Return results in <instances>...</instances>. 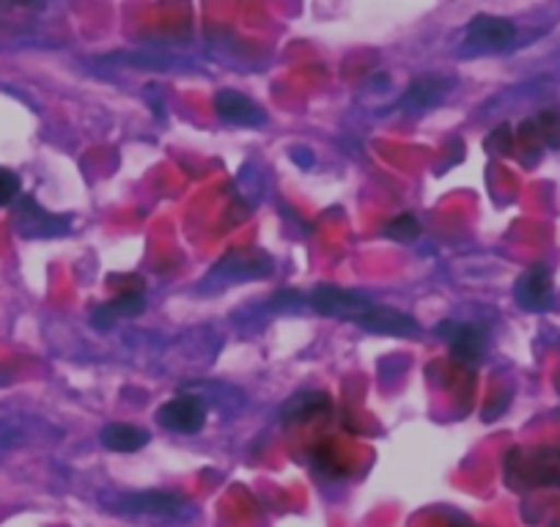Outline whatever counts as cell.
Returning a JSON list of instances; mask_svg holds the SVG:
<instances>
[{
  "label": "cell",
  "instance_id": "7c38bea8",
  "mask_svg": "<svg viewBox=\"0 0 560 527\" xmlns=\"http://www.w3.org/2000/svg\"><path fill=\"white\" fill-rule=\"evenodd\" d=\"M358 327L365 332H382V336H398V338H418L420 325L409 314L396 308H385V305H371L363 316L358 319Z\"/></svg>",
  "mask_w": 560,
  "mask_h": 527
},
{
  "label": "cell",
  "instance_id": "4fadbf2b",
  "mask_svg": "<svg viewBox=\"0 0 560 527\" xmlns=\"http://www.w3.org/2000/svg\"><path fill=\"white\" fill-rule=\"evenodd\" d=\"M332 407L330 396L322 390H308V393H298L287 405L280 407V418L283 423H305V421H314V418L327 415Z\"/></svg>",
  "mask_w": 560,
  "mask_h": 527
},
{
  "label": "cell",
  "instance_id": "8fae6325",
  "mask_svg": "<svg viewBox=\"0 0 560 527\" xmlns=\"http://www.w3.org/2000/svg\"><path fill=\"white\" fill-rule=\"evenodd\" d=\"M514 300L520 303V308L533 311V314H541L549 311L555 303V286L552 276H549L547 267H530L525 276H520L514 286Z\"/></svg>",
  "mask_w": 560,
  "mask_h": 527
},
{
  "label": "cell",
  "instance_id": "52a82bcc",
  "mask_svg": "<svg viewBox=\"0 0 560 527\" xmlns=\"http://www.w3.org/2000/svg\"><path fill=\"white\" fill-rule=\"evenodd\" d=\"M14 229L25 239H47V236H61L69 231V218L50 214L45 207L34 201L31 196L18 198L14 203Z\"/></svg>",
  "mask_w": 560,
  "mask_h": 527
},
{
  "label": "cell",
  "instance_id": "ac0fdd59",
  "mask_svg": "<svg viewBox=\"0 0 560 527\" xmlns=\"http://www.w3.org/2000/svg\"><path fill=\"white\" fill-rule=\"evenodd\" d=\"M487 152L492 154V157H509V154L514 152V132H511L509 124H500L494 132H489Z\"/></svg>",
  "mask_w": 560,
  "mask_h": 527
},
{
  "label": "cell",
  "instance_id": "277c9868",
  "mask_svg": "<svg viewBox=\"0 0 560 527\" xmlns=\"http://www.w3.org/2000/svg\"><path fill=\"white\" fill-rule=\"evenodd\" d=\"M275 270L272 258L256 247H240V250H229L218 264L212 267L207 281H258V278H269Z\"/></svg>",
  "mask_w": 560,
  "mask_h": 527
},
{
  "label": "cell",
  "instance_id": "8992f818",
  "mask_svg": "<svg viewBox=\"0 0 560 527\" xmlns=\"http://www.w3.org/2000/svg\"><path fill=\"white\" fill-rule=\"evenodd\" d=\"M207 401L198 393H179L158 410V423L176 434H198L207 423Z\"/></svg>",
  "mask_w": 560,
  "mask_h": 527
},
{
  "label": "cell",
  "instance_id": "2e32d148",
  "mask_svg": "<svg viewBox=\"0 0 560 527\" xmlns=\"http://www.w3.org/2000/svg\"><path fill=\"white\" fill-rule=\"evenodd\" d=\"M538 141L547 149H560V107H547L530 118Z\"/></svg>",
  "mask_w": 560,
  "mask_h": 527
},
{
  "label": "cell",
  "instance_id": "7a4b0ae2",
  "mask_svg": "<svg viewBox=\"0 0 560 527\" xmlns=\"http://www.w3.org/2000/svg\"><path fill=\"white\" fill-rule=\"evenodd\" d=\"M516 25L498 14H476L462 31L459 56H498L514 50Z\"/></svg>",
  "mask_w": 560,
  "mask_h": 527
},
{
  "label": "cell",
  "instance_id": "d6986e66",
  "mask_svg": "<svg viewBox=\"0 0 560 527\" xmlns=\"http://www.w3.org/2000/svg\"><path fill=\"white\" fill-rule=\"evenodd\" d=\"M20 198V176L9 168H0V207H9Z\"/></svg>",
  "mask_w": 560,
  "mask_h": 527
},
{
  "label": "cell",
  "instance_id": "5bb4252c",
  "mask_svg": "<svg viewBox=\"0 0 560 527\" xmlns=\"http://www.w3.org/2000/svg\"><path fill=\"white\" fill-rule=\"evenodd\" d=\"M143 311H147V297H143V292H127L118 294L110 303L100 305V308L94 311V316H91V321H94V327H100V330H110L116 319H132V316H140Z\"/></svg>",
  "mask_w": 560,
  "mask_h": 527
},
{
  "label": "cell",
  "instance_id": "ba28073f",
  "mask_svg": "<svg viewBox=\"0 0 560 527\" xmlns=\"http://www.w3.org/2000/svg\"><path fill=\"white\" fill-rule=\"evenodd\" d=\"M454 89V78H443V74H423V78H415L409 83V89L404 91L401 99L396 102V110L407 113V116H418L423 110H432L438 107L445 96Z\"/></svg>",
  "mask_w": 560,
  "mask_h": 527
},
{
  "label": "cell",
  "instance_id": "9a60e30c",
  "mask_svg": "<svg viewBox=\"0 0 560 527\" xmlns=\"http://www.w3.org/2000/svg\"><path fill=\"white\" fill-rule=\"evenodd\" d=\"M102 445L116 454H135V450L147 448L152 443V434L147 429L132 426V423H107L100 432Z\"/></svg>",
  "mask_w": 560,
  "mask_h": 527
},
{
  "label": "cell",
  "instance_id": "5b68a950",
  "mask_svg": "<svg viewBox=\"0 0 560 527\" xmlns=\"http://www.w3.org/2000/svg\"><path fill=\"white\" fill-rule=\"evenodd\" d=\"M308 303L319 316L352 321V325H358L360 316L374 305L365 294L352 292V289H338V286H316L314 292H311Z\"/></svg>",
  "mask_w": 560,
  "mask_h": 527
},
{
  "label": "cell",
  "instance_id": "e0dca14e",
  "mask_svg": "<svg viewBox=\"0 0 560 527\" xmlns=\"http://www.w3.org/2000/svg\"><path fill=\"white\" fill-rule=\"evenodd\" d=\"M385 236L396 242H415L420 236V220L409 212L398 214L385 225Z\"/></svg>",
  "mask_w": 560,
  "mask_h": 527
},
{
  "label": "cell",
  "instance_id": "9c48e42d",
  "mask_svg": "<svg viewBox=\"0 0 560 527\" xmlns=\"http://www.w3.org/2000/svg\"><path fill=\"white\" fill-rule=\"evenodd\" d=\"M438 336L448 341L451 354L459 363H478L487 352V330L478 325H465V321H440Z\"/></svg>",
  "mask_w": 560,
  "mask_h": 527
},
{
  "label": "cell",
  "instance_id": "6da1fadb",
  "mask_svg": "<svg viewBox=\"0 0 560 527\" xmlns=\"http://www.w3.org/2000/svg\"><path fill=\"white\" fill-rule=\"evenodd\" d=\"M107 508L124 516H138V519H160V522H179L192 516L190 500H185L176 492H163V489H152V492H129L118 494V497L102 500Z\"/></svg>",
  "mask_w": 560,
  "mask_h": 527
},
{
  "label": "cell",
  "instance_id": "3957f363",
  "mask_svg": "<svg viewBox=\"0 0 560 527\" xmlns=\"http://www.w3.org/2000/svg\"><path fill=\"white\" fill-rule=\"evenodd\" d=\"M505 476L514 487H560V448H538L530 456L509 454Z\"/></svg>",
  "mask_w": 560,
  "mask_h": 527
},
{
  "label": "cell",
  "instance_id": "30bf717a",
  "mask_svg": "<svg viewBox=\"0 0 560 527\" xmlns=\"http://www.w3.org/2000/svg\"><path fill=\"white\" fill-rule=\"evenodd\" d=\"M214 113L225 124H236V127H264L267 124L264 107L236 89H220L214 94Z\"/></svg>",
  "mask_w": 560,
  "mask_h": 527
}]
</instances>
